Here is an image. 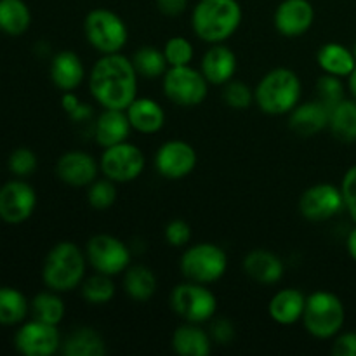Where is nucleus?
<instances>
[{
    "instance_id": "obj_1",
    "label": "nucleus",
    "mask_w": 356,
    "mask_h": 356,
    "mask_svg": "<svg viewBox=\"0 0 356 356\" xmlns=\"http://www.w3.org/2000/svg\"><path fill=\"white\" fill-rule=\"evenodd\" d=\"M89 90L104 110H127L138 97V72L120 52L103 54L89 73Z\"/></svg>"
},
{
    "instance_id": "obj_2",
    "label": "nucleus",
    "mask_w": 356,
    "mask_h": 356,
    "mask_svg": "<svg viewBox=\"0 0 356 356\" xmlns=\"http://www.w3.org/2000/svg\"><path fill=\"white\" fill-rule=\"evenodd\" d=\"M242 23L238 0H198L191 14V28L200 40L222 44Z\"/></svg>"
},
{
    "instance_id": "obj_3",
    "label": "nucleus",
    "mask_w": 356,
    "mask_h": 356,
    "mask_svg": "<svg viewBox=\"0 0 356 356\" xmlns=\"http://www.w3.org/2000/svg\"><path fill=\"white\" fill-rule=\"evenodd\" d=\"M87 256L76 243L59 242L45 257L42 278L54 292H68L82 285L86 278Z\"/></svg>"
},
{
    "instance_id": "obj_4",
    "label": "nucleus",
    "mask_w": 356,
    "mask_h": 356,
    "mask_svg": "<svg viewBox=\"0 0 356 356\" xmlns=\"http://www.w3.org/2000/svg\"><path fill=\"white\" fill-rule=\"evenodd\" d=\"M302 86L298 73L289 68H275L261 79L254 89V101L268 115L291 113L301 101Z\"/></svg>"
},
{
    "instance_id": "obj_5",
    "label": "nucleus",
    "mask_w": 356,
    "mask_h": 356,
    "mask_svg": "<svg viewBox=\"0 0 356 356\" xmlns=\"http://www.w3.org/2000/svg\"><path fill=\"white\" fill-rule=\"evenodd\" d=\"M346 320L344 305L336 294L327 291L313 292L306 298L302 323L316 339H330L341 332Z\"/></svg>"
},
{
    "instance_id": "obj_6",
    "label": "nucleus",
    "mask_w": 356,
    "mask_h": 356,
    "mask_svg": "<svg viewBox=\"0 0 356 356\" xmlns=\"http://www.w3.org/2000/svg\"><path fill=\"white\" fill-rule=\"evenodd\" d=\"M83 33L89 44L101 54H117L129 38L127 24L110 9H92L83 21Z\"/></svg>"
},
{
    "instance_id": "obj_7",
    "label": "nucleus",
    "mask_w": 356,
    "mask_h": 356,
    "mask_svg": "<svg viewBox=\"0 0 356 356\" xmlns=\"http://www.w3.org/2000/svg\"><path fill=\"white\" fill-rule=\"evenodd\" d=\"M228 268L225 249L216 243H197L184 250L181 257V271L184 278L197 284H214L221 280Z\"/></svg>"
},
{
    "instance_id": "obj_8",
    "label": "nucleus",
    "mask_w": 356,
    "mask_h": 356,
    "mask_svg": "<svg viewBox=\"0 0 356 356\" xmlns=\"http://www.w3.org/2000/svg\"><path fill=\"white\" fill-rule=\"evenodd\" d=\"M170 306L177 316L190 323H205L214 318L218 299L204 284L190 282L176 285L170 294Z\"/></svg>"
},
{
    "instance_id": "obj_9",
    "label": "nucleus",
    "mask_w": 356,
    "mask_h": 356,
    "mask_svg": "<svg viewBox=\"0 0 356 356\" xmlns=\"http://www.w3.org/2000/svg\"><path fill=\"white\" fill-rule=\"evenodd\" d=\"M163 92L177 106H198L209 94V82L200 70L188 66H169L163 75Z\"/></svg>"
},
{
    "instance_id": "obj_10",
    "label": "nucleus",
    "mask_w": 356,
    "mask_h": 356,
    "mask_svg": "<svg viewBox=\"0 0 356 356\" xmlns=\"http://www.w3.org/2000/svg\"><path fill=\"white\" fill-rule=\"evenodd\" d=\"M87 263L97 271V273L117 275L124 273L131 264V250L122 240L117 236H111L108 233H99L94 235L87 242L86 247Z\"/></svg>"
},
{
    "instance_id": "obj_11",
    "label": "nucleus",
    "mask_w": 356,
    "mask_h": 356,
    "mask_svg": "<svg viewBox=\"0 0 356 356\" xmlns=\"http://www.w3.org/2000/svg\"><path fill=\"white\" fill-rule=\"evenodd\" d=\"M145 155L132 143L124 141L104 148L99 159V169L104 177L113 183H131L138 179L145 170Z\"/></svg>"
},
{
    "instance_id": "obj_12",
    "label": "nucleus",
    "mask_w": 356,
    "mask_h": 356,
    "mask_svg": "<svg viewBox=\"0 0 356 356\" xmlns=\"http://www.w3.org/2000/svg\"><path fill=\"white\" fill-rule=\"evenodd\" d=\"M343 209V191L329 183L313 184L301 195V200H299V211L302 218L312 222L329 221Z\"/></svg>"
},
{
    "instance_id": "obj_13",
    "label": "nucleus",
    "mask_w": 356,
    "mask_h": 356,
    "mask_svg": "<svg viewBox=\"0 0 356 356\" xmlns=\"http://www.w3.org/2000/svg\"><path fill=\"white\" fill-rule=\"evenodd\" d=\"M198 162L193 146L181 139L163 143L155 155V167L165 179H184L195 170Z\"/></svg>"
},
{
    "instance_id": "obj_14",
    "label": "nucleus",
    "mask_w": 356,
    "mask_h": 356,
    "mask_svg": "<svg viewBox=\"0 0 356 356\" xmlns=\"http://www.w3.org/2000/svg\"><path fill=\"white\" fill-rule=\"evenodd\" d=\"M58 325L44 323L40 320L28 322L17 330L16 334V348L19 353L26 356H51L59 350L63 344L59 336Z\"/></svg>"
},
{
    "instance_id": "obj_15",
    "label": "nucleus",
    "mask_w": 356,
    "mask_h": 356,
    "mask_svg": "<svg viewBox=\"0 0 356 356\" xmlns=\"http://www.w3.org/2000/svg\"><path fill=\"white\" fill-rule=\"evenodd\" d=\"M37 205L35 190L24 181H10L0 188V219L19 225L30 219Z\"/></svg>"
},
{
    "instance_id": "obj_16",
    "label": "nucleus",
    "mask_w": 356,
    "mask_h": 356,
    "mask_svg": "<svg viewBox=\"0 0 356 356\" xmlns=\"http://www.w3.org/2000/svg\"><path fill=\"white\" fill-rule=\"evenodd\" d=\"M315 21V9L309 0H284L275 13V28L284 37L305 35Z\"/></svg>"
},
{
    "instance_id": "obj_17",
    "label": "nucleus",
    "mask_w": 356,
    "mask_h": 356,
    "mask_svg": "<svg viewBox=\"0 0 356 356\" xmlns=\"http://www.w3.org/2000/svg\"><path fill=\"white\" fill-rule=\"evenodd\" d=\"M97 170H99V163L86 152H68L56 163V172L59 179L73 188L89 186L92 181H96Z\"/></svg>"
},
{
    "instance_id": "obj_18",
    "label": "nucleus",
    "mask_w": 356,
    "mask_h": 356,
    "mask_svg": "<svg viewBox=\"0 0 356 356\" xmlns=\"http://www.w3.org/2000/svg\"><path fill=\"white\" fill-rule=\"evenodd\" d=\"M329 117L330 110L322 101H306V103H299L291 111L289 127L298 136L309 138V136L318 134L323 129L329 127Z\"/></svg>"
},
{
    "instance_id": "obj_19",
    "label": "nucleus",
    "mask_w": 356,
    "mask_h": 356,
    "mask_svg": "<svg viewBox=\"0 0 356 356\" xmlns=\"http://www.w3.org/2000/svg\"><path fill=\"white\" fill-rule=\"evenodd\" d=\"M200 72L212 86H226L236 73L235 52L225 44H212L202 58Z\"/></svg>"
},
{
    "instance_id": "obj_20",
    "label": "nucleus",
    "mask_w": 356,
    "mask_h": 356,
    "mask_svg": "<svg viewBox=\"0 0 356 356\" xmlns=\"http://www.w3.org/2000/svg\"><path fill=\"white\" fill-rule=\"evenodd\" d=\"M132 125L125 110H104L94 125V139L101 148H110L129 139Z\"/></svg>"
},
{
    "instance_id": "obj_21",
    "label": "nucleus",
    "mask_w": 356,
    "mask_h": 356,
    "mask_svg": "<svg viewBox=\"0 0 356 356\" xmlns=\"http://www.w3.org/2000/svg\"><path fill=\"white\" fill-rule=\"evenodd\" d=\"M132 129L141 134H155L165 125V111L162 104L149 97H136L125 110Z\"/></svg>"
},
{
    "instance_id": "obj_22",
    "label": "nucleus",
    "mask_w": 356,
    "mask_h": 356,
    "mask_svg": "<svg viewBox=\"0 0 356 356\" xmlns=\"http://www.w3.org/2000/svg\"><path fill=\"white\" fill-rule=\"evenodd\" d=\"M243 271L257 284L273 285L284 277V263L270 250H252L243 257Z\"/></svg>"
},
{
    "instance_id": "obj_23",
    "label": "nucleus",
    "mask_w": 356,
    "mask_h": 356,
    "mask_svg": "<svg viewBox=\"0 0 356 356\" xmlns=\"http://www.w3.org/2000/svg\"><path fill=\"white\" fill-rule=\"evenodd\" d=\"M86 76V68L80 56L73 51H61L52 58L51 79L58 89L70 92L80 87Z\"/></svg>"
},
{
    "instance_id": "obj_24",
    "label": "nucleus",
    "mask_w": 356,
    "mask_h": 356,
    "mask_svg": "<svg viewBox=\"0 0 356 356\" xmlns=\"http://www.w3.org/2000/svg\"><path fill=\"white\" fill-rule=\"evenodd\" d=\"M306 296L298 289H282L271 298L268 305V313L271 320L280 325H292L302 320L305 313Z\"/></svg>"
},
{
    "instance_id": "obj_25",
    "label": "nucleus",
    "mask_w": 356,
    "mask_h": 356,
    "mask_svg": "<svg viewBox=\"0 0 356 356\" xmlns=\"http://www.w3.org/2000/svg\"><path fill=\"white\" fill-rule=\"evenodd\" d=\"M172 350L181 356H207L212 351L211 334L198 323L186 322L174 330Z\"/></svg>"
},
{
    "instance_id": "obj_26",
    "label": "nucleus",
    "mask_w": 356,
    "mask_h": 356,
    "mask_svg": "<svg viewBox=\"0 0 356 356\" xmlns=\"http://www.w3.org/2000/svg\"><path fill=\"white\" fill-rule=\"evenodd\" d=\"M316 61H318L320 68L329 75L336 76H350L351 72L356 66V58L353 51H350L344 45L330 42L320 47L318 54H316Z\"/></svg>"
},
{
    "instance_id": "obj_27",
    "label": "nucleus",
    "mask_w": 356,
    "mask_h": 356,
    "mask_svg": "<svg viewBox=\"0 0 356 356\" xmlns=\"http://www.w3.org/2000/svg\"><path fill=\"white\" fill-rule=\"evenodd\" d=\"M63 353L66 356H103L106 355V343L94 329L80 327L63 341Z\"/></svg>"
},
{
    "instance_id": "obj_28",
    "label": "nucleus",
    "mask_w": 356,
    "mask_h": 356,
    "mask_svg": "<svg viewBox=\"0 0 356 356\" xmlns=\"http://www.w3.org/2000/svg\"><path fill=\"white\" fill-rule=\"evenodd\" d=\"M124 289L131 299L139 302H146L156 292L155 273L148 266H143V264L127 268L124 277Z\"/></svg>"
},
{
    "instance_id": "obj_29",
    "label": "nucleus",
    "mask_w": 356,
    "mask_h": 356,
    "mask_svg": "<svg viewBox=\"0 0 356 356\" xmlns=\"http://www.w3.org/2000/svg\"><path fill=\"white\" fill-rule=\"evenodd\" d=\"M329 127L334 138L343 143L356 141V99L344 97L339 104L330 110Z\"/></svg>"
},
{
    "instance_id": "obj_30",
    "label": "nucleus",
    "mask_w": 356,
    "mask_h": 356,
    "mask_svg": "<svg viewBox=\"0 0 356 356\" xmlns=\"http://www.w3.org/2000/svg\"><path fill=\"white\" fill-rule=\"evenodd\" d=\"M31 14L23 0H0V30L7 35H23L30 28Z\"/></svg>"
},
{
    "instance_id": "obj_31",
    "label": "nucleus",
    "mask_w": 356,
    "mask_h": 356,
    "mask_svg": "<svg viewBox=\"0 0 356 356\" xmlns=\"http://www.w3.org/2000/svg\"><path fill=\"white\" fill-rule=\"evenodd\" d=\"M132 65H134L138 75L146 76V79H159V76L165 75V72L169 70L163 51L152 47V45H145L138 52H134Z\"/></svg>"
},
{
    "instance_id": "obj_32",
    "label": "nucleus",
    "mask_w": 356,
    "mask_h": 356,
    "mask_svg": "<svg viewBox=\"0 0 356 356\" xmlns=\"http://www.w3.org/2000/svg\"><path fill=\"white\" fill-rule=\"evenodd\" d=\"M28 313V301L19 291L10 287L0 289V323L16 325Z\"/></svg>"
},
{
    "instance_id": "obj_33",
    "label": "nucleus",
    "mask_w": 356,
    "mask_h": 356,
    "mask_svg": "<svg viewBox=\"0 0 356 356\" xmlns=\"http://www.w3.org/2000/svg\"><path fill=\"white\" fill-rule=\"evenodd\" d=\"M31 312H33L35 320L51 323V325H58L65 318L66 306L54 291L42 292V294L35 296L33 302H31Z\"/></svg>"
},
{
    "instance_id": "obj_34",
    "label": "nucleus",
    "mask_w": 356,
    "mask_h": 356,
    "mask_svg": "<svg viewBox=\"0 0 356 356\" xmlns=\"http://www.w3.org/2000/svg\"><path fill=\"white\" fill-rule=\"evenodd\" d=\"M82 296L89 305H106L115 298V284L110 275L96 273L82 282Z\"/></svg>"
},
{
    "instance_id": "obj_35",
    "label": "nucleus",
    "mask_w": 356,
    "mask_h": 356,
    "mask_svg": "<svg viewBox=\"0 0 356 356\" xmlns=\"http://www.w3.org/2000/svg\"><path fill=\"white\" fill-rule=\"evenodd\" d=\"M117 200V188L115 183L108 177L104 179H96L89 184L87 190V202L96 211H106Z\"/></svg>"
},
{
    "instance_id": "obj_36",
    "label": "nucleus",
    "mask_w": 356,
    "mask_h": 356,
    "mask_svg": "<svg viewBox=\"0 0 356 356\" xmlns=\"http://www.w3.org/2000/svg\"><path fill=\"white\" fill-rule=\"evenodd\" d=\"M316 94L318 101H322L329 110H332L336 104H339L344 99V86L341 82V76L336 75H322L316 82Z\"/></svg>"
},
{
    "instance_id": "obj_37",
    "label": "nucleus",
    "mask_w": 356,
    "mask_h": 356,
    "mask_svg": "<svg viewBox=\"0 0 356 356\" xmlns=\"http://www.w3.org/2000/svg\"><path fill=\"white\" fill-rule=\"evenodd\" d=\"M163 54L169 66H188L193 61V44L184 37H172L165 42Z\"/></svg>"
},
{
    "instance_id": "obj_38",
    "label": "nucleus",
    "mask_w": 356,
    "mask_h": 356,
    "mask_svg": "<svg viewBox=\"0 0 356 356\" xmlns=\"http://www.w3.org/2000/svg\"><path fill=\"white\" fill-rule=\"evenodd\" d=\"M225 101L233 110H247L254 101V90L247 83L229 80L225 87Z\"/></svg>"
},
{
    "instance_id": "obj_39",
    "label": "nucleus",
    "mask_w": 356,
    "mask_h": 356,
    "mask_svg": "<svg viewBox=\"0 0 356 356\" xmlns=\"http://www.w3.org/2000/svg\"><path fill=\"white\" fill-rule=\"evenodd\" d=\"M9 169L16 176H30L37 169V155L28 148H17L9 159Z\"/></svg>"
},
{
    "instance_id": "obj_40",
    "label": "nucleus",
    "mask_w": 356,
    "mask_h": 356,
    "mask_svg": "<svg viewBox=\"0 0 356 356\" xmlns=\"http://www.w3.org/2000/svg\"><path fill=\"white\" fill-rule=\"evenodd\" d=\"M165 240L172 247H186L191 240V228L183 219H172L165 226Z\"/></svg>"
},
{
    "instance_id": "obj_41",
    "label": "nucleus",
    "mask_w": 356,
    "mask_h": 356,
    "mask_svg": "<svg viewBox=\"0 0 356 356\" xmlns=\"http://www.w3.org/2000/svg\"><path fill=\"white\" fill-rule=\"evenodd\" d=\"M341 191L344 198V209L350 212V216L356 222V165L351 167L343 177L341 183Z\"/></svg>"
},
{
    "instance_id": "obj_42",
    "label": "nucleus",
    "mask_w": 356,
    "mask_h": 356,
    "mask_svg": "<svg viewBox=\"0 0 356 356\" xmlns=\"http://www.w3.org/2000/svg\"><path fill=\"white\" fill-rule=\"evenodd\" d=\"M209 334H211V339L214 343L228 346L235 339V325L228 318H218L212 322Z\"/></svg>"
},
{
    "instance_id": "obj_43",
    "label": "nucleus",
    "mask_w": 356,
    "mask_h": 356,
    "mask_svg": "<svg viewBox=\"0 0 356 356\" xmlns=\"http://www.w3.org/2000/svg\"><path fill=\"white\" fill-rule=\"evenodd\" d=\"M332 353L336 356H356V332L341 334L334 341Z\"/></svg>"
},
{
    "instance_id": "obj_44",
    "label": "nucleus",
    "mask_w": 356,
    "mask_h": 356,
    "mask_svg": "<svg viewBox=\"0 0 356 356\" xmlns=\"http://www.w3.org/2000/svg\"><path fill=\"white\" fill-rule=\"evenodd\" d=\"M156 7L165 16L176 17L186 10L188 0H156Z\"/></svg>"
},
{
    "instance_id": "obj_45",
    "label": "nucleus",
    "mask_w": 356,
    "mask_h": 356,
    "mask_svg": "<svg viewBox=\"0 0 356 356\" xmlns=\"http://www.w3.org/2000/svg\"><path fill=\"white\" fill-rule=\"evenodd\" d=\"M92 117H94V110H92V106L87 103H80L79 106H76V110L73 111V113H70V118H72L73 122H76V124L90 120Z\"/></svg>"
},
{
    "instance_id": "obj_46",
    "label": "nucleus",
    "mask_w": 356,
    "mask_h": 356,
    "mask_svg": "<svg viewBox=\"0 0 356 356\" xmlns=\"http://www.w3.org/2000/svg\"><path fill=\"white\" fill-rule=\"evenodd\" d=\"M79 104H80L79 96H75V94H73L72 90H70V92L63 94L61 106H63V110H65L68 115L73 113V111L76 110V106H79Z\"/></svg>"
},
{
    "instance_id": "obj_47",
    "label": "nucleus",
    "mask_w": 356,
    "mask_h": 356,
    "mask_svg": "<svg viewBox=\"0 0 356 356\" xmlns=\"http://www.w3.org/2000/svg\"><path fill=\"white\" fill-rule=\"evenodd\" d=\"M346 247H348V252H350L351 259H353L355 263H356V228L350 233V235H348Z\"/></svg>"
},
{
    "instance_id": "obj_48",
    "label": "nucleus",
    "mask_w": 356,
    "mask_h": 356,
    "mask_svg": "<svg viewBox=\"0 0 356 356\" xmlns=\"http://www.w3.org/2000/svg\"><path fill=\"white\" fill-rule=\"evenodd\" d=\"M348 86H350L351 94H353V97L356 99V66L353 72H351V75L348 76Z\"/></svg>"
},
{
    "instance_id": "obj_49",
    "label": "nucleus",
    "mask_w": 356,
    "mask_h": 356,
    "mask_svg": "<svg viewBox=\"0 0 356 356\" xmlns=\"http://www.w3.org/2000/svg\"><path fill=\"white\" fill-rule=\"evenodd\" d=\"M353 54H355V58H356V45H355V49H353Z\"/></svg>"
}]
</instances>
